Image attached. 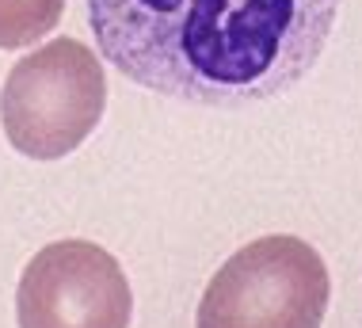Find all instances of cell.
<instances>
[{"mask_svg": "<svg viewBox=\"0 0 362 328\" xmlns=\"http://www.w3.org/2000/svg\"><path fill=\"white\" fill-rule=\"evenodd\" d=\"M134 294L107 248L57 241L27 260L16 290L19 328H130Z\"/></svg>", "mask_w": 362, "mask_h": 328, "instance_id": "obj_4", "label": "cell"}, {"mask_svg": "<svg viewBox=\"0 0 362 328\" xmlns=\"http://www.w3.org/2000/svg\"><path fill=\"white\" fill-rule=\"evenodd\" d=\"M65 0H0V50L35 46L57 27Z\"/></svg>", "mask_w": 362, "mask_h": 328, "instance_id": "obj_5", "label": "cell"}, {"mask_svg": "<svg viewBox=\"0 0 362 328\" xmlns=\"http://www.w3.org/2000/svg\"><path fill=\"white\" fill-rule=\"evenodd\" d=\"M103 107V62L76 38H54L12 65L0 92V123L16 153L62 161L88 142Z\"/></svg>", "mask_w": 362, "mask_h": 328, "instance_id": "obj_2", "label": "cell"}, {"mask_svg": "<svg viewBox=\"0 0 362 328\" xmlns=\"http://www.w3.org/2000/svg\"><path fill=\"white\" fill-rule=\"evenodd\" d=\"M339 0H88L100 54L156 96L244 107L317 65Z\"/></svg>", "mask_w": 362, "mask_h": 328, "instance_id": "obj_1", "label": "cell"}, {"mask_svg": "<svg viewBox=\"0 0 362 328\" xmlns=\"http://www.w3.org/2000/svg\"><path fill=\"white\" fill-rule=\"evenodd\" d=\"M332 279L301 237H259L218 267L194 328H320Z\"/></svg>", "mask_w": 362, "mask_h": 328, "instance_id": "obj_3", "label": "cell"}]
</instances>
